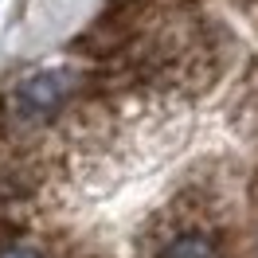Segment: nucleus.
<instances>
[{
	"mask_svg": "<svg viewBox=\"0 0 258 258\" xmlns=\"http://www.w3.org/2000/svg\"><path fill=\"white\" fill-rule=\"evenodd\" d=\"M141 258H239L223 223H192L176 208L157 211L137 239Z\"/></svg>",
	"mask_w": 258,
	"mask_h": 258,
	"instance_id": "1",
	"label": "nucleus"
},
{
	"mask_svg": "<svg viewBox=\"0 0 258 258\" xmlns=\"http://www.w3.org/2000/svg\"><path fill=\"white\" fill-rule=\"evenodd\" d=\"M0 258H51V254H47V246H43V242L20 235L16 242H8V246L0 250Z\"/></svg>",
	"mask_w": 258,
	"mask_h": 258,
	"instance_id": "2",
	"label": "nucleus"
}]
</instances>
